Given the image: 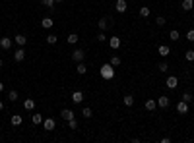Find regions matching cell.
<instances>
[{
  "label": "cell",
  "instance_id": "6da1fadb",
  "mask_svg": "<svg viewBox=\"0 0 194 143\" xmlns=\"http://www.w3.org/2000/svg\"><path fill=\"white\" fill-rule=\"evenodd\" d=\"M99 73H101V77L103 79H113L115 77V66L111 64V62H109V64H103L101 68H99Z\"/></svg>",
  "mask_w": 194,
  "mask_h": 143
},
{
  "label": "cell",
  "instance_id": "7a4b0ae2",
  "mask_svg": "<svg viewBox=\"0 0 194 143\" xmlns=\"http://www.w3.org/2000/svg\"><path fill=\"white\" fill-rule=\"evenodd\" d=\"M165 87L167 89H177V87H179V77H177V76H169L165 79Z\"/></svg>",
  "mask_w": 194,
  "mask_h": 143
},
{
  "label": "cell",
  "instance_id": "3957f363",
  "mask_svg": "<svg viewBox=\"0 0 194 143\" xmlns=\"http://www.w3.org/2000/svg\"><path fill=\"white\" fill-rule=\"evenodd\" d=\"M12 45H14V39H10V37H2V39H0V49L10 50V49H12Z\"/></svg>",
  "mask_w": 194,
  "mask_h": 143
},
{
  "label": "cell",
  "instance_id": "277c9868",
  "mask_svg": "<svg viewBox=\"0 0 194 143\" xmlns=\"http://www.w3.org/2000/svg\"><path fill=\"white\" fill-rule=\"evenodd\" d=\"M126 8H128L126 0H117V2H115V10H117L118 14H124V12H126Z\"/></svg>",
  "mask_w": 194,
  "mask_h": 143
},
{
  "label": "cell",
  "instance_id": "5b68a950",
  "mask_svg": "<svg viewBox=\"0 0 194 143\" xmlns=\"http://www.w3.org/2000/svg\"><path fill=\"white\" fill-rule=\"evenodd\" d=\"M83 58H86V52H83L82 49L72 50V60H74V62H83Z\"/></svg>",
  "mask_w": 194,
  "mask_h": 143
},
{
  "label": "cell",
  "instance_id": "8992f818",
  "mask_svg": "<svg viewBox=\"0 0 194 143\" xmlns=\"http://www.w3.org/2000/svg\"><path fill=\"white\" fill-rule=\"evenodd\" d=\"M43 128H45L47 131H52V130L56 128V120H55V118H45V120H43Z\"/></svg>",
  "mask_w": 194,
  "mask_h": 143
},
{
  "label": "cell",
  "instance_id": "52a82bcc",
  "mask_svg": "<svg viewBox=\"0 0 194 143\" xmlns=\"http://www.w3.org/2000/svg\"><path fill=\"white\" fill-rule=\"evenodd\" d=\"M169 104H171V99L167 97V95H161V97L157 99V107H159V108H167Z\"/></svg>",
  "mask_w": 194,
  "mask_h": 143
},
{
  "label": "cell",
  "instance_id": "ba28073f",
  "mask_svg": "<svg viewBox=\"0 0 194 143\" xmlns=\"http://www.w3.org/2000/svg\"><path fill=\"white\" fill-rule=\"evenodd\" d=\"M120 45H122V41H120V37H111V39H109V46H111L113 50L120 49Z\"/></svg>",
  "mask_w": 194,
  "mask_h": 143
},
{
  "label": "cell",
  "instance_id": "9c48e42d",
  "mask_svg": "<svg viewBox=\"0 0 194 143\" xmlns=\"http://www.w3.org/2000/svg\"><path fill=\"white\" fill-rule=\"evenodd\" d=\"M181 10H182V12H190V10H194V0H182V2H181Z\"/></svg>",
  "mask_w": 194,
  "mask_h": 143
},
{
  "label": "cell",
  "instance_id": "30bf717a",
  "mask_svg": "<svg viewBox=\"0 0 194 143\" xmlns=\"http://www.w3.org/2000/svg\"><path fill=\"white\" fill-rule=\"evenodd\" d=\"M14 60H16V62H23V60H25V50H23V46H19V49L14 52Z\"/></svg>",
  "mask_w": 194,
  "mask_h": 143
},
{
  "label": "cell",
  "instance_id": "8fae6325",
  "mask_svg": "<svg viewBox=\"0 0 194 143\" xmlns=\"http://www.w3.org/2000/svg\"><path fill=\"white\" fill-rule=\"evenodd\" d=\"M144 107H146V110H148V112H153V110L157 108V100H153V99H148L144 103Z\"/></svg>",
  "mask_w": 194,
  "mask_h": 143
},
{
  "label": "cell",
  "instance_id": "7c38bea8",
  "mask_svg": "<svg viewBox=\"0 0 194 143\" xmlns=\"http://www.w3.org/2000/svg\"><path fill=\"white\" fill-rule=\"evenodd\" d=\"M82 100H83V93L82 91H74V93H72V103H74V104H82Z\"/></svg>",
  "mask_w": 194,
  "mask_h": 143
},
{
  "label": "cell",
  "instance_id": "4fadbf2b",
  "mask_svg": "<svg viewBox=\"0 0 194 143\" xmlns=\"http://www.w3.org/2000/svg\"><path fill=\"white\" fill-rule=\"evenodd\" d=\"M60 116L64 120H72V118H74V110H72V108H62L60 110Z\"/></svg>",
  "mask_w": 194,
  "mask_h": 143
},
{
  "label": "cell",
  "instance_id": "5bb4252c",
  "mask_svg": "<svg viewBox=\"0 0 194 143\" xmlns=\"http://www.w3.org/2000/svg\"><path fill=\"white\" fill-rule=\"evenodd\" d=\"M14 43L18 45V46H25V43H27V37H25V35H16V37H14Z\"/></svg>",
  "mask_w": 194,
  "mask_h": 143
},
{
  "label": "cell",
  "instance_id": "9a60e30c",
  "mask_svg": "<svg viewBox=\"0 0 194 143\" xmlns=\"http://www.w3.org/2000/svg\"><path fill=\"white\" fill-rule=\"evenodd\" d=\"M177 112H179V114H186V112H188V103L181 100V103L177 104Z\"/></svg>",
  "mask_w": 194,
  "mask_h": 143
},
{
  "label": "cell",
  "instance_id": "2e32d148",
  "mask_svg": "<svg viewBox=\"0 0 194 143\" xmlns=\"http://www.w3.org/2000/svg\"><path fill=\"white\" fill-rule=\"evenodd\" d=\"M52 25H55V22H52L51 18H43V19H41V27H43V29H52Z\"/></svg>",
  "mask_w": 194,
  "mask_h": 143
},
{
  "label": "cell",
  "instance_id": "e0dca14e",
  "mask_svg": "<svg viewBox=\"0 0 194 143\" xmlns=\"http://www.w3.org/2000/svg\"><path fill=\"white\" fill-rule=\"evenodd\" d=\"M157 52H159V56H169L171 54V49H169V46H167V45H159V49H157Z\"/></svg>",
  "mask_w": 194,
  "mask_h": 143
},
{
  "label": "cell",
  "instance_id": "ac0fdd59",
  "mask_svg": "<svg viewBox=\"0 0 194 143\" xmlns=\"http://www.w3.org/2000/svg\"><path fill=\"white\" fill-rule=\"evenodd\" d=\"M10 122H12V126H22L23 118H22V114H14L12 118H10Z\"/></svg>",
  "mask_w": 194,
  "mask_h": 143
},
{
  "label": "cell",
  "instance_id": "d6986e66",
  "mask_svg": "<svg viewBox=\"0 0 194 143\" xmlns=\"http://www.w3.org/2000/svg\"><path fill=\"white\" fill-rule=\"evenodd\" d=\"M23 108H25V110H33V108H35V100H33V99H25V100H23Z\"/></svg>",
  "mask_w": 194,
  "mask_h": 143
},
{
  "label": "cell",
  "instance_id": "ffe728a7",
  "mask_svg": "<svg viewBox=\"0 0 194 143\" xmlns=\"http://www.w3.org/2000/svg\"><path fill=\"white\" fill-rule=\"evenodd\" d=\"M68 43H70V45H76L78 43V41H80V35H78V33H70V35H68Z\"/></svg>",
  "mask_w": 194,
  "mask_h": 143
},
{
  "label": "cell",
  "instance_id": "44dd1931",
  "mask_svg": "<svg viewBox=\"0 0 194 143\" xmlns=\"http://www.w3.org/2000/svg\"><path fill=\"white\" fill-rule=\"evenodd\" d=\"M138 14H140V18H144V19L150 18V8H148V6H142V8L138 10Z\"/></svg>",
  "mask_w": 194,
  "mask_h": 143
},
{
  "label": "cell",
  "instance_id": "7402d4cb",
  "mask_svg": "<svg viewBox=\"0 0 194 143\" xmlns=\"http://www.w3.org/2000/svg\"><path fill=\"white\" fill-rule=\"evenodd\" d=\"M76 72L80 73V76H83V73L87 72V66L83 64V62H78V66H76Z\"/></svg>",
  "mask_w": 194,
  "mask_h": 143
},
{
  "label": "cell",
  "instance_id": "603a6c76",
  "mask_svg": "<svg viewBox=\"0 0 194 143\" xmlns=\"http://www.w3.org/2000/svg\"><path fill=\"white\" fill-rule=\"evenodd\" d=\"M97 25H99V29H101V31H105V29L109 27V19H107V18H101V19L97 22Z\"/></svg>",
  "mask_w": 194,
  "mask_h": 143
},
{
  "label": "cell",
  "instance_id": "cb8c5ba5",
  "mask_svg": "<svg viewBox=\"0 0 194 143\" xmlns=\"http://www.w3.org/2000/svg\"><path fill=\"white\" fill-rule=\"evenodd\" d=\"M43 116H41V114H31V122H33V124L35 126H37V124H43Z\"/></svg>",
  "mask_w": 194,
  "mask_h": 143
},
{
  "label": "cell",
  "instance_id": "d4e9b609",
  "mask_svg": "<svg viewBox=\"0 0 194 143\" xmlns=\"http://www.w3.org/2000/svg\"><path fill=\"white\" fill-rule=\"evenodd\" d=\"M122 103H124V107H132V104H134V97H132V95H126V97L122 99Z\"/></svg>",
  "mask_w": 194,
  "mask_h": 143
},
{
  "label": "cell",
  "instance_id": "484cf974",
  "mask_svg": "<svg viewBox=\"0 0 194 143\" xmlns=\"http://www.w3.org/2000/svg\"><path fill=\"white\" fill-rule=\"evenodd\" d=\"M45 41H47V43H49V45H56V41H58V37H56V35H47L45 37Z\"/></svg>",
  "mask_w": 194,
  "mask_h": 143
},
{
  "label": "cell",
  "instance_id": "4316f807",
  "mask_svg": "<svg viewBox=\"0 0 194 143\" xmlns=\"http://www.w3.org/2000/svg\"><path fill=\"white\" fill-rule=\"evenodd\" d=\"M169 39H171V41H179V39H181V33H179L177 29H173V31H169Z\"/></svg>",
  "mask_w": 194,
  "mask_h": 143
},
{
  "label": "cell",
  "instance_id": "83f0119b",
  "mask_svg": "<svg viewBox=\"0 0 194 143\" xmlns=\"http://www.w3.org/2000/svg\"><path fill=\"white\" fill-rule=\"evenodd\" d=\"M18 97H19V95H18V91H16V89L8 91V100H12V103H14V100H18Z\"/></svg>",
  "mask_w": 194,
  "mask_h": 143
},
{
  "label": "cell",
  "instance_id": "f1b7e54d",
  "mask_svg": "<svg viewBox=\"0 0 194 143\" xmlns=\"http://www.w3.org/2000/svg\"><path fill=\"white\" fill-rule=\"evenodd\" d=\"M82 116H83V118H91V116H93V112H91V108H90V107H86V108L82 110Z\"/></svg>",
  "mask_w": 194,
  "mask_h": 143
},
{
  "label": "cell",
  "instance_id": "f546056e",
  "mask_svg": "<svg viewBox=\"0 0 194 143\" xmlns=\"http://www.w3.org/2000/svg\"><path fill=\"white\" fill-rule=\"evenodd\" d=\"M109 62L117 68V66H120V62H122V60H120V56H111V60H109Z\"/></svg>",
  "mask_w": 194,
  "mask_h": 143
},
{
  "label": "cell",
  "instance_id": "4dcf8cb0",
  "mask_svg": "<svg viewBox=\"0 0 194 143\" xmlns=\"http://www.w3.org/2000/svg\"><path fill=\"white\" fill-rule=\"evenodd\" d=\"M185 58H186V62H194V50H186Z\"/></svg>",
  "mask_w": 194,
  "mask_h": 143
},
{
  "label": "cell",
  "instance_id": "1f68e13d",
  "mask_svg": "<svg viewBox=\"0 0 194 143\" xmlns=\"http://www.w3.org/2000/svg\"><path fill=\"white\" fill-rule=\"evenodd\" d=\"M181 100H185V103H192V95L190 93H182V97H181Z\"/></svg>",
  "mask_w": 194,
  "mask_h": 143
},
{
  "label": "cell",
  "instance_id": "d6a6232c",
  "mask_svg": "<svg viewBox=\"0 0 194 143\" xmlns=\"http://www.w3.org/2000/svg\"><path fill=\"white\" fill-rule=\"evenodd\" d=\"M68 128H70V130H76V128H78V120H76V118L68 120Z\"/></svg>",
  "mask_w": 194,
  "mask_h": 143
},
{
  "label": "cell",
  "instance_id": "836d02e7",
  "mask_svg": "<svg viewBox=\"0 0 194 143\" xmlns=\"http://www.w3.org/2000/svg\"><path fill=\"white\" fill-rule=\"evenodd\" d=\"M41 4H43L45 8H52L55 6V0H41Z\"/></svg>",
  "mask_w": 194,
  "mask_h": 143
},
{
  "label": "cell",
  "instance_id": "e575fe53",
  "mask_svg": "<svg viewBox=\"0 0 194 143\" xmlns=\"http://www.w3.org/2000/svg\"><path fill=\"white\" fill-rule=\"evenodd\" d=\"M155 23H157V25H159V27H163V25L167 23V19L163 18V15H159V18H157V19H155Z\"/></svg>",
  "mask_w": 194,
  "mask_h": 143
},
{
  "label": "cell",
  "instance_id": "d590c367",
  "mask_svg": "<svg viewBox=\"0 0 194 143\" xmlns=\"http://www.w3.org/2000/svg\"><path fill=\"white\" fill-rule=\"evenodd\" d=\"M167 70H169V64H167V62H161V64H159V72L165 73Z\"/></svg>",
  "mask_w": 194,
  "mask_h": 143
},
{
  "label": "cell",
  "instance_id": "8d00e7d4",
  "mask_svg": "<svg viewBox=\"0 0 194 143\" xmlns=\"http://www.w3.org/2000/svg\"><path fill=\"white\" fill-rule=\"evenodd\" d=\"M186 39H188V43H194V29H188Z\"/></svg>",
  "mask_w": 194,
  "mask_h": 143
},
{
  "label": "cell",
  "instance_id": "74e56055",
  "mask_svg": "<svg viewBox=\"0 0 194 143\" xmlns=\"http://www.w3.org/2000/svg\"><path fill=\"white\" fill-rule=\"evenodd\" d=\"M97 41H99V43H105V41H107V35H105L103 31H101V33L97 35Z\"/></svg>",
  "mask_w": 194,
  "mask_h": 143
},
{
  "label": "cell",
  "instance_id": "f35d334b",
  "mask_svg": "<svg viewBox=\"0 0 194 143\" xmlns=\"http://www.w3.org/2000/svg\"><path fill=\"white\" fill-rule=\"evenodd\" d=\"M2 91H4V83L0 81V93H2Z\"/></svg>",
  "mask_w": 194,
  "mask_h": 143
},
{
  "label": "cell",
  "instance_id": "ab89813d",
  "mask_svg": "<svg viewBox=\"0 0 194 143\" xmlns=\"http://www.w3.org/2000/svg\"><path fill=\"white\" fill-rule=\"evenodd\" d=\"M4 66V60H2V58H0V68H2Z\"/></svg>",
  "mask_w": 194,
  "mask_h": 143
},
{
  "label": "cell",
  "instance_id": "60d3db41",
  "mask_svg": "<svg viewBox=\"0 0 194 143\" xmlns=\"http://www.w3.org/2000/svg\"><path fill=\"white\" fill-rule=\"evenodd\" d=\"M4 108V103H2V100H0V110H2Z\"/></svg>",
  "mask_w": 194,
  "mask_h": 143
},
{
  "label": "cell",
  "instance_id": "b9f144b4",
  "mask_svg": "<svg viewBox=\"0 0 194 143\" xmlns=\"http://www.w3.org/2000/svg\"><path fill=\"white\" fill-rule=\"evenodd\" d=\"M55 2H64V0H55Z\"/></svg>",
  "mask_w": 194,
  "mask_h": 143
},
{
  "label": "cell",
  "instance_id": "7bdbcfd3",
  "mask_svg": "<svg viewBox=\"0 0 194 143\" xmlns=\"http://www.w3.org/2000/svg\"><path fill=\"white\" fill-rule=\"evenodd\" d=\"M130 2H134V0H130Z\"/></svg>",
  "mask_w": 194,
  "mask_h": 143
}]
</instances>
